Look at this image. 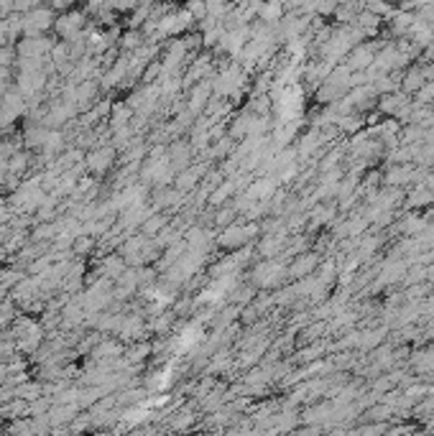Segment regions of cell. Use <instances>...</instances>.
<instances>
[{
    "label": "cell",
    "mask_w": 434,
    "mask_h": 436,
    "mask_svg": "<svg viewBox=\"0 0 434 436\" xmlns=\"http://www.w3.org/2000/svg\"><path fill=\"white\" fill-rule=\"evenodd\" d=\"M87 31V13L82 11H64L56 16L54 21V33L61 38V41H74V38H80L82 33Z\"/></svg>",
    "instance_id": "1"
},
{
    "label": "cell",
    "mask_w": 434,
    "mask_h": 436,
    "mask_svg": "<svg viewBox=\"0 0 434 436\" xmlns=\"http://www.w3.org/2000/svg\"><path fill=\"white\" fill-rule=\"evenodd\" d=\"M54 8H43V6H36L31 8V11L24 13V36H43L46 31L54 28Z\"/></svg>",
    "instance_id": "2"
},
{
    "label": "cell",
    "mask_w": 434,
    "mask_h": 436,
    "mask_svg": "<svg viewBox=\"0 0 434 436\" xmlns=\"http://www.w3.org/2000/svg\"><path fill=\"white\" fill-rule=\"evenodd\" d=\"M54 43L56 41H51L49 36H24L16 43V48H19V56H24V59H46Z\"/></svg>",
    "instance_id": "3"
},
{
    "label": "cell",
    "mask_w": 434,
    "mask_h": 436,
    "mask_svg": "<svg viewBox=\"0 0 434 436\" xmlns=\"http://www.w3.org/2000/svg\"><path fill=\"white\" fill-rule=\"evenodd\" d=\"M113 158H115L113 148H98V151H92L90 156H87V166H90L95 174H105V171L110 169Z\"/></svg>",
    "instance_id": "4"
},
{
    "label": "cell",
    "mask_w": 434,
    "mask_h": 436,
    "mask_svg": "<svg viewBox=\"0 0 434 436\" xmlns=\"http://www.w3.org/2000/svg\"><path fill=\"white\" fill-rule=\"evenodd\" d=\"M118 43H120V46L130 54V51H135V48H141L143 43H146V33L138 28H130L128 33H123V36L118 38Z\"/></svg>",
    "instance_id": "5"
},
{
    "label": "cell",
    "mask_w": 434,
    "mask_h": 436,
    "mask_svg": "<svg viewBox=\"0 0 434 436\" xmlns=\"http://www.w3.org/2000/svg\"><path fill=\"white\" fill-rule=\"evenodd\" d=\"M258 19H261L263 24H276V21L281 19V0H269V3H263Z\"/></svg>",
    "instance_id": "6"
},
{
    "label": "cell",
    "mask_w": 434,
    "mask_h": 436,
    "mask_svg": "<svg viewBox=\"0 0 434 436\" xmlns=\"http://www.w3.org/2000/svg\"><path fill=\"white\" fill-rule=\"evenodd\" d=\"M46 135H49V130L43 125H33L26 130V145L29 148H41L43 143H46Z\"/></svg>",
    "instance_id": "7"
},
{
    "label": "cell",
    "mask_w": 434,
    "mask_h": 436,
    "mask_svg": "<svg viewBox=\"0 0 434 436\" xmlns=\"http://www.w3.org/2000/svg\"><path fill=\"white\" fill-rule=\"evenodd\" d=\"M130 115H133V110H130V103H128V105H125V103H118V105H113V118H110L113 128H120V125H125V123L130 120Z\"/></svg>",
    "instance_id": "8"
},
{
    "label": "cell",
    "mask_w": 434,
    "mask_h": 436,
    "mask_svg": "<svg viewBox=\"0 0 434 436\" xmlns=\"http://www.w3.org/2000/svg\"><path fill=\"white\" fill-rule=\"evenodd\" d=\"M187 11H190V16L195 19V24H200V21L207 19V3L205 0H187Z\"/></svg>",
    "instance_id": "9"
},
{
    "label": "cell",
    "mask_w": 434,
    "mask_h": 436,
    "mask_svg": "<svg viewBox=\"0 0 434 436\" xmlns=\"http://www.w3.org/2000/svg\"><path fill=\"white\" fill-rule=\"evenodd\" d=\"M61 145H64V135H61L59 130H49V135H46V143H43L41 148L51 156V153H59L61 151Z\"/></svg>",
    "instance_id": "10"
},
{
    "label": "cell",
    "mask_w": 434,
    "mask_h": 436,
    "mask_svg": "<svg viewBox=\"0 0 434 436\" xmlns=\"http://www.w3.org/2000/svg\"><path fill=\"white\" fill-rule=\"evenodd\" d=\"M13 61H19V48H13L11 43H3L0 46V67H13Z\"/></svg>",
    "instance_id": "11"
},
{
    "label": "cell",
    "mask_w": 434,
    "mask_h": 436,
    "mask_svg": "<svg viewBox=\"0 0 434 436\" xmlns=\"http://www.w3.org/2000/svg\"><path fill=\"white\" fill-rule=\"evenodd\" d=\"M138 3H141V0H110L108 6H110L115 13H128V11H133Z\"/></svg>",
    "instance_id": "12"
},
{
    "label": "cell",
    "mask_w": 434,
    "mask_h": 436,
    "mask_svg": "<svg viewBox=\"0 0 434 436\" xmlns=\"http://www.w3.org/2000/svg\"><path fill=\"white\" fill-rule=\"evenodd\" d=\"M161 227H164V217H151L148 222H143V230H146V235H156Z\"/></svg>",
    "instance_id": "13"
},
{
    "label": "cell",
    "mask_w": 434,
    "mask_h": 436,
    "mask_svg": "<svg viewBox=\"0 0 434 436\" xmlns=\"http://www.w3.org/2000/svg\"><path fill=\"white\" fill-rule=\"evenodd\" d=\"M146 352H148V345L133 347V350L128 352V360H130V363H141V360L146 358Z\"/></svg>",
    "instance_id": "14"
}]
</instances>
